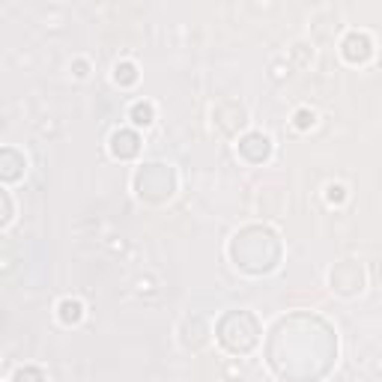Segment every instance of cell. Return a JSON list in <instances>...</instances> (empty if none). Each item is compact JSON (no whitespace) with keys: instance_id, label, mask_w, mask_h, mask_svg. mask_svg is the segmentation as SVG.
<instances>
[{"instance_id":"cell-4","label":"cell","mask_w":382,"mask_h":382,"mask_svg":"<svg viewBox=\"0 0 382 382\" xmlns=\"http://www.w3.org/2000/svg\"><path fill=\"white\" fill-rule=\"evenodd\" d=\"M314 123H316V113H314V111H308V108H302V111L296 113V126H299V129H311Z\"/></svg>"},{"instance_id":"cell-3","label":"cell","mask_w":382,"mask_h":382,"mask_svg":"<svg viewBox=\"0 0 382 382\" xmlns=\"http://www.w3.org/2000/svg\"><path fill=\"white\" fill-rule=\"evenodd\" d=\"M132 120L137 126H150L153 123V105H135L132 108Z\"/></svg>"},{"instance_id":"cell-2","label":"cell","mask_w":382,"mask_h":382,"mask_svg":"<svg viewBox=\"0 0 382 382\" xmlns=\"http://www.w3.org/2000/svg\"><path fill=\"white\" fill-rule=\"evenodd\" d=\"M84 316V308H81V302H75V299H66V302H60V319L63 322H78Z\"/></svg>"},{"instance_id":"cell-1","label":"cell","mask_w":382,"mask_h":382,"mask_svg":"<svg viewBox=\"0 0 382 382\" xmlns=\"http://www.w3.org/2000/svg\"><path fill=\"white\" fill-rule=\"evenodd\" d=\"M370 54H373L370 36H364V33H349V36H346V42H343V57H346L349 63H364Z\"/></svg>"},{"instance_id":"cell-5","label":"cell","mask_w":382,"mask_h":382,"mask_svg":"<svg viewBox=\"0 0 382 382\" xmlns=\"http://www.w3.org/2000/svg\"><path fill=\"white\" fill-rule=\"evenodd\" d=\"M329 200H343V185H332L329 188Z\"/></svg>"}]
</instances>
